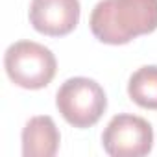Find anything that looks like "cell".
Returning a JSON list of instances; mask_svg holds the SVG:
<instances>
[{
    "mask_svg": "<svg viewBox=\"0 0 157 157\" xmlns=\"http://www.w3.org/2000/svg\"><path fill=\"white\" fill-rule=\"evenodd\" d=\"M89 24L100 43L126 44L157 30V0H100Z\"/></svg>",
    "mask_w": 157,
    "mask_h": 157,
    "instance_id": "1",
    "label": "cell"
},
{
    "mask_svg": "<svg viewBox=\"0 0 157 157\" xmlns=\"http://www.w3.org/2000/svg\"><path fill=\"white\" fill-rule=\"evenodd\" d=\"M56 107L61 117L74 128L85 129L94 126L107 109V96L100 83L91 78H70L67 80L57 94Z\"/></svg>",
    "mask_w": 157,
    "mask_h": 157,
    "instance_id": "2",
    "label": "cell"
},
{
    "mask_svg": "<svg viewBox=\"0 0 157 157\" xmlns=\"http://www.w3.org/2000/svg\"><path fill=\"white\" fill-rule=\"evenodd\" d=\"M4 67L15 85L37 91L54 80L57 61L50 48L35 41H19L6 50Z\"/></svg>",
    "mask_w": 157,
    "mask_h": 157,
    "instance_id": "3",
    "label": "cell"
},
{
    "mask_svg": "<svg viewBox=\"0 0 157 157\" xmlns=\"http://www.w3.org/2000/svg\"><path fill=\"white\" fill-rule=\"evenodd\" d=\"M102 146L113 157H142L153 148V129L148 120L135 115H117L102 133Z\"/></svg>",
    "mask_w": 157,
    "mask_h": 157,
    "instance_id": "4",
    "label": "cell"
},
{
    "mask_svg": "<svg viewBox=\"0 0 157 157\" xmlns=\"http://www.w3.org/2000/svg\"><path fill=\"white\" fill-rule=\"evenodd\" d=\"M80 0H32L30 22L48 37L68 35L80 22Z\"/></svg>",
    "mask_w": 157,
    "mask_h": 157,
    "instance_id": "5",
    "label": "cell"
},
{
    "mask_svg": "<svg viewBox=\"0 0 157 157\" xmlns=\"http://www.w3.org/2000/svg\"><path fill=\"white\" fill-rule=\"evenodd\" d=\"M61 135L52 117L41 115L26 122L22 129L24 157H54L59 150Z\"/></svg>",
    "mask_w": 157,
    "mask_h": 157,
    "instance_id": "6",
    "label": "cell"
},
{
    "mask_svg": "<svg viewBox=\"0 0 157 157\" xmlns=\"http://www.w3.org/2000/svg\"><path fill=\"white\" fill-rule=\"evenodd\" d=\"M128 94L139 107L157 111V65L140 67L131 74Z\"/></svg>",
    "mask_w": 157,
    "mask_h": 157,
    "instance_id": "7",
    "label": "cell"
}]
</instances>
